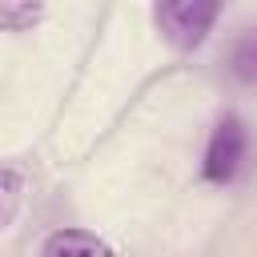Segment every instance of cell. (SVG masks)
Here are the masks:
<instances>
[{
	"label": "cell",
	"instance_id": "277c9868",
	"mask_svg": "<svg viewBox=\"0 0 257 257\" xmlns=\"http://www.w3.org/2000/svg\"><path fill=\"white\" fill-rule=\"evenodd\" d=\"M48 0H0V32H28L44 20Z\"/></svg>",
	"mask_w": 257,
	"mask_h": 257
},
{
	"label": "cell",
	"instance_id": "3957f363",
	"mask_svg": "<svg viewBox=\"0 0 257 257\" xmlns=\"http://www.w3.org/2000/svg\"><path fill=\"white\" fill-rule=\"evenodd\" d=\"M44 257H72V253H116L112 241H104L92 229H56L40 241Z\"/></svg>",
	"mask_w": 257,
	"mask_h": 257
},
{
	"label": "cell",
	"instance_id": "8992f818",
	"mask_svg": "<svg viewBox=\"0 0 257 257\" xmlns=\"http://www.w3.org/2000/svg\"><path fill=\"white\" fill-rule=\"evenodd\" d=\"M20 205H24V177L16 169L0 165V229H8L16 221Z\"/></svg>",
	"mask_w": 257,
	"mask_h": 257
},
{
	"label": "cell",
	"instance_id": "7a4b0ae2",
	"mask_svg": "<svg viewBox=\"0 0 257 257\" xmlns=\"http://www.w3.org/2000/svg\"><path fill=\"white\" fill-rule=\"evenodd\" d=\"M245 153H249V133H245V120L225 112L213 133H209V145H205V161H201V177L213 181V185H229L241 165H245Z\"/></svg>",
	"mask_w": 257,
	"mask_h": 257
},
{
	"label": "cell",
	"instance_id": "5b68a950",
	"mask_svg": "<svg viewBox=\"0 0 257 257\" xmlns=\"http://www.w3.org/2000/svg\"><path fill=\"white\" fill-rule=\"evenodd\" d=\"M229 72L241 84H257V28H245L229 48Z\"/></svg>",
	"mask_w": 257,
	"mask_h": 257
},
{
	"label": "cell",
	"instance_id": "6da1fadb",
	"mask_svg": "<svg viewBox=\"0 0 257 257\" xmlns=\"http://www.w3.org/2000/svg\"><path fill=\"white\" fill-rule=\"evenodd\" d=\"M225 0H153V24L177 52H197L221 20Z\"/></svg>",
	"mask_w": 257,
	"mask_h": 257
}]
</instances>
